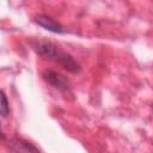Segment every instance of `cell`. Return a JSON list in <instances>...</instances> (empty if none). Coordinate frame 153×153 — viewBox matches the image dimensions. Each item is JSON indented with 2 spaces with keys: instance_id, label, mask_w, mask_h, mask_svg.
I'll list each match as a JSON object with an SVG mask.
<instances>
[{
  "instance_id": "cell-6",
  "label": "cell",
  "mask_w": 153,
  "mask_h": 153,
  "mask_svg": "<svg viewBox=\"0 0 153 153\" xmlns=\"http://www.w3.org/2000/svg\"><path fill=\"white\" fill-rule=\"evenodd\" d=\"M5 137V135H4V133H2V130H1V126H0V140H2Z\"/></svg>"
},
{
  "instance_id": "cell-5",
  "label": "cell",
  "mask_w": 153,
  "mask_h": 153,
  "mask_svg": "<svg viewBox=\"0 0 153 153\" xmlns=\"http://www.w3.org/2000/svg\"><path fill=\"white\" fill-rule=\"evenodd\" d=\"M10 112V106H8V100L6 94L0 90V115L1 116H7Z\"/></svg>"
},
{
  "instance_id": "cell-2",
  "label": "cell",
  "mask_w": 153,
  "mask_h": 153,
  "mask_svg": "<svg viewBox=\"0 0 153 153\" xmlns=\"http://www.w3.org/2000/svg\"><path fill=\"white\" fill-rule=\"evenodd\" d=\"M42 76H43V79L45 80L47 84H49L50 86H53L56 90H61L62 91V90H67L68 88V85H69L68 79L65 75H62V74H60V73H57L55 71L47 69V71H44L42 73Z\"/></svg>"
},
{
  "instance_id": "cell-1",
  "label": "cell",
  "mask_w": 153,
  "mask_h": 153,
  "mask_svg": "<svg viewBox=\"0 0 153 153\" xmlns=\"http://www.w3.org/2000/svg\"><path fill=\"white\" fill-rule=\"evenodd\" d=\"M31 45L38 55L57 61L68 72L78 73L80 71V65L73 59V56L60 50L59 47L55 45L53 42L44 38H35L31 41Z\"/></svg>"
},
{
  "instance_id": "cell-3",
  "label": "cell",
  "mask_w": 153,
  "mask_h": 153,
  "mask_svg": "<svg viewBox=\"0 0 153 153\" xmlns=\"http://www.w3.org/2000/svg\"><path fill=\"white\" fill-rule=\"evenodd\" d=\"M8 147L13 153H41L35 145L22 137L11 139L8 142Z\"/></svg>"
},
{
  "instance_id": "cell-4",
  "label": "cell",
  "mask_w": 153,
  "mask_h": 153,
  "mask_svg": "<svg viewBox=\"0 0 153 153\" xmlns=\"http://www.w3.org/2000/svg\"><path fill=\"white\" fill-rule=\"evenodd\" d=\"M35 22L44 27L45 30L50 31V32H55V33H63L66 32V30L63 29V26L61 24H59L57 22H55L51 17L47 16V14H38L36 18H35Z\"/></svg>"
}]
</instances>
